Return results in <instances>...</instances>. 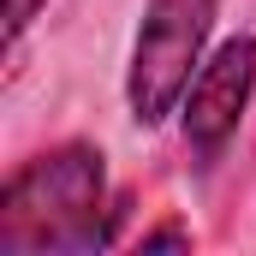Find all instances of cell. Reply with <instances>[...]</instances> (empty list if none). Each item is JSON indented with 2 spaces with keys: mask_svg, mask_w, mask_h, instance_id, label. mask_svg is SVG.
I'll use <instances>...</instances> for the list:
<instances>
[{
  "mask_svg": "<svg viewBox=\"0 0 256 256\" xmlns=\"http://www.w3.org/2000/svg\"><path fill=\"white\" fill-rule=\"evenodd\" d=\"M126 196L108 208V161L90 143H60L30 155L0 185V256H66V250H108Z\"/></svg>",
  "mask_w": 256,
  "mask_h": 256,
  "instance_id": "cell-1",
  "label": "cell"
},
{
  "mask_svg": "<svg viewBox=\"0 0 256 256\" xmlns=\"http://www.w3.org/2000/svg\"><path fill=\"white\" fill-rule=\"evenodd\" d=\"M214 6L220 0H149L143 6L126 72V102L137 126H161L167 114H179L196 66H202V42L214 30Z\"/></svg>",
  "mask_w": 256,
  "mask_h": 256,
  "instance_id": "cell-2",
  "label": "cell"
},
{
  "mask_svg": "<svg viewBox=\"0 0 256 256\" xmlns=\"http://www.w3.org/2000/svg\"><path fill=\"white\" fill-rule=\"evenodd\" d=\"M250 90H256V36H226L208 60L196 66L191 90L179 102L185 143H191V155L202 167L232 143V131L244 120V108H250Z\"/></svg>",
  "mask_w": 256,
  "mask_h": 256,
  "instance_id": "cell-3",
  "label": "cell"
},
{
  "mask_svg": "<svg viewBox=\"0 0 256 256\" xmlns=\"http://www.w3.org/2000/svg\"><path fill=\"white\" fill-rule=\"evenodd\" d=\"M48 0H6V48H18L24 42V30L36 24V12H42Z\"/></svg>",
  "mask_w": 256,
  "mask_h": 256,
  "instance_id": "cell-4",
  "label": "cell"
},
{
  "mask_svg": "<svg viewBox=\"0 0 256 256\" xmlns=\"http://www.w3.org/2000/svg\"><path fill=\"white\" fill-rule=\"evenodd\" d=\"M143 250H191V226H179V220H167V226H155V232H143Z\"/></svg>",
  "mask_w": 256,
  "mask_h": 256,
  "instance_id": "cell-5",
  "label": "cell"
}]
</instances>
